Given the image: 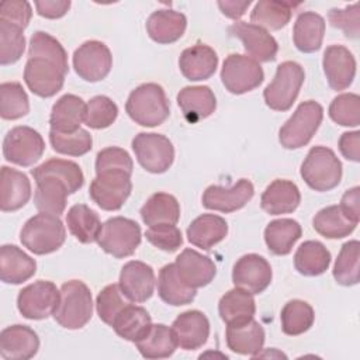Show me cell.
I'll list each match as a JSON object with an SVG mask.
<instances>
[{
    "mask_svg": "<svg viewBox=\"0 0 360 360\" xmlns=\"http://www.w3.org/2000/svg\"><path fill=\"white\" fill-rule=\"evenodd\" d=\"M125 111L142 127H158L169 118L170 104L160 84L143 83L129 93Z\"/></svg>",
    "mask_w": 360,
    "mask_h": 360,
    "instance_id": "obj_1",
    "label": "cell"
},
{
    "mask_svg": "<svg viewBox=\"0 0 360 360\" xmlns=\"http://www.w3.org/2000/svg\"><path fill=\"white\" fill-rule=\"evenodd\" d=\"M93 315V298L90 288L80 280H70L62 284L58 307L53 319L66 329L83 328Z\"/></svg>",
    "mask_w": 360,
    "mask_h": 360,
    "instance_id": "obj_2",
    "label": "cell"
},
{
    "mask_svg": "<svg viewBox=\"0 0 360 360\" xmlns=\"http://www.w3.org/2000/svg\"><path fill=\"white\" fill-rule=\"evenodd\" d=\"M66 239V229L58 215L39 212L31 217L20 232V240L34 255L56 252Z\"/></svg>",
    "mask_w": 360,
    "mask_h": 360,
    "instance_id": "obj_3",
    "label": "cell"
},
{
    "mask_svg": "<svg viewBox=\"0 0 360 360\" xmlns=\"http://www.w3.org/2000/svg\"><path fill=\"white\" fill-rule=\"evenodd\" d=\"M307 186L315 191H329L342 180V163L326 146H312L300 169Z\"/></svg>",
    "mask_w": 360,
    "mask_h": 360,
    "instance_id": "obj_4",
    "label": "cell"
},
{
    "mask_svg": "<svg viewBox=\"0 0 360 360\" xmlns=\"http://www.w3.org/2000/svg\"><path fill=\"white\" fill-rule=\"evenodd\" d=\"M323 118V108L314 100L298 104L294 114L278 131V142L285 149H298L309 143Z\"/></svg>",
    "mask_w": 360,
    "mask_h": 360,
    "instance_id": "obj_5",
    "label": "cell"
},
{
    "mask_svg": "<svg viewBox=\"0 0 360 360\" xmlns=\"http://www.w3.org/2000/svg\"><path fill=\"white\" fill-rule=\"evenodd\" d=\"M305 79L304 68L294 62L285 60L276 69V75L263 91L264 103L274 111H287L295 103Z\"/></svg>",
    "mask_w": 360,
    "mask_h": 360,
    "instance_id": "obj_6",
    "label": "cell"
},
{
    "mask_svg": "<svg viewBox=\"0 0 360 360\" xmlns=\"http://www.w3.org/2000/svg\"><path fill=\"white\" fill-rule=\"evenodd\" d=\"M141 226L134 219L112 217L103 224L97 243L105 253L117 259H124L135 253L141 245Z\"/></svg>",
    "mask_w": 360,
    "mask_h": 360,
    "instance_id": "obj_7",
    "label": "cell"
},
{
    "mask_svg": "<svg viewBox=\"0 0 360 360\" xmlns=\"http://www.w3.org/2000/svg\"><path fill=\"white\" fill-rule=\"evenodd\" d=\"M132 150L138 163L149 173L160 174L169 170L174 160L172 141L155 132H141L132 139Z\"/></svg>",
    "mask_w": 360,
    "mask_h": 360,
    "instance_id": "obj_8",
    "label": "cell"
},
{
    "mask_svg": "<svg viewBox=\"0 0 360 360\" xmlns=\"http://www.w3.org/2000/svg\"><path fill=\"white\" fill-rule=\"evenodd\" d=\"M45 150L42 135L31 127L11 128L3 141V156L7 162L27 167L38 162Z\"/></svg>",
    "mask_w": 360,
    "mask_h": 360,
    "instance_id": "obj_9",
    "label": "cell"
},
{
    "mask_svg": "<svg viewBox=\"0 0 360 360\" xmlns=\"http://www.w3.org/2000/svg\"><path fill=\"white\" fill-rule=\"evenodd\" d=\"M264 72L259 62L240 53H231L225 58L221 69V80L232 94H245L262 84Z\"/></svg>",
    "mask_w": 360,
    "mask_h": 360,
    "instance_id": "obj_10",
    "label": "cell"
},
{
    "mask_svg": "<svg viewBox=\"0 0 360 360\" xmlns=\"http://www.w3.org/2000/svg\"><path fill=\"white\" fill-rule=\"evenodd\" d=\"M60 297V290L52 281L38 280L24 287L17 297L20 314L32 321L46 319L53 315Z\"/></svg>",
    "mask_w": 360,
    "mask_h": 360,
    "instance_id": "obj_11",
    "label": "cell"
},
{
    "mask_svg": "<svg viewBox=\"0 0 360 360\" xmlns=\"http://www.w3.org/2000/svg\"><path fill=\"white\" fill-rule=\"evenodd\" d=\"M132 191L131 174L125 172H105L91 181L90 198L104 211L120 210Z\"/></svg>",
    "mask_w": 360,
    "mask_h": 360,
    "instance_id": "obj_12",
    "label": "cell"
},
{
    "mask_svg": "<svg viewBox=\"0 0 360 360\" xmlns=\"http://www.w3.org/2000/svg\"><path fill=\"white\" fill-rule=\"evenodd\" d=\"M73 68L80 79L90 83L100 82L112 68L111 52L104 42L86 41L73 53Z\"/></svg>",
    "mask_w": 360,
    "mask_h": 360,
    "instance_id": "obj_13",
    "label": "cell"
},
{
    "mask_svg": "<svg viewBox=\"0 0 360 360\" xmlns=\"http://www.w3.org/2000/svg\"><path fill=\"white\" fill-rule=\"evenodd\" d=\"M66 72L58 65L42 58H28L24 68V82L38 97L48 98L59 93L65 83Z\"/></svg>",
    "mask_w": 360,
    "mask_h": 360,
    "instance_id": "obj_14",
    "label": "cell"
},
{
    "mask_svg": "<svg viewBox=\"0 0 360 360\" xmlns=\"http://www.w3.org/2000/svg\"><path fill=\"white\" fill-rule=\"evenodd\" d=\"M228 32L240 39L246 52V56L256 62H271L278 52V44L274 37L264 28L246 21H236Z\"/></svg>",
    "mask_w": 360,
    "mask_h": 360,
    "instance_id": "obj_15",
    "label": "cell"
},
{
    "mask_svg": "<svg viewBox=\"0 0 360 360\" xmlns=\"http://www.w3.org/2000/svg\"><path fill=\"white\" fill-rule=\"evenodd\" d=\"M273 271L270 263L260 255L248 253L236 260L232 269L235 287L243 288L250 294L263 292L271 283Z\"/></svg>",
    "mask_w": 360,
    "mask_h": 360,
    "instance_id": "obj_16",
    "label": "cell"
},
{
    "mask_svg": "<svg viewBox=\"0 0 360 360\" xmlns=\"http://www.w3.org/2000/svg\"><path fill=\"white\" fill-rule=\"evenodd\" d=\"M255 187L250 180L240 179L232 187L210 186L205 188L201 202L207 210L233 212L243 208L253 197Z\"/></svg>",
    "mask_w": 360,
    "mask_h": 360,
    "instance_id": "obj_17",
    "label": "cell"
},
{
    "mask_svg": "<svg viewBox=\"0 0 360 360\" xmlns=\"http://www.w3.org/2000/svg\"><path fill=\"white\" fill-rule=\"evenodd\" d=\"M153 269L139 260L125 263L120 273V288L131 302H145L155 291Z\"/></svg>",
    "mask_w": 360,
    "mask_h": 360,
    "instance_id": "obj_18",
    "label": "cell"
},
{
    "mask_svg": "<svg viewBox=\"0 0 360 360\" xmlns=\"http://www.w3.org/2000/svg\"><path fill=\"white\" fill-rule=\"evenodd\" d=\"M323 73L332 90L347 89L356 76V59L343 45H330L325 49L322 58Z\"/></svg>",
    "mask_w": 360,
    "mask_h": 360,
    "instance_id": "obj_19",
    "label": "cell"
},
{
    "mask_svg": "<svg viewBox=\"0 0 360 360\" xmlns=\"http://www.w3.org/2000/svg\"><path fill=\"white\" fill-rule=\"evenodd\" d=\"M177 346L183 350H195L207 343L210 336V321L204 312L190 309L181 312L172 325Z\"/></svg>",
    "mask_w": 360,
    "mask_h": 360,
    "instance_id": "obj_20",
    "label": "cell"
},
{
    "mask_svg": "<svg viewBox=\"0 0 360 360\" xmlns=\"http://www.w3.org/2000/svg\"><path fill=\"white\" fill-rule=\"evenodd\" d=\"M39 338L27 325H11L0 333V354L6 360H28L38 353Z\"/></svg>",
    "mask_w": 360,
    "mask_h": 360,
    "instance_id": "obj_21",
    "label": "cell"
},
{
    "mask_svg": "<svg viewBox=\"0 0 360 360\" xmlns=\"http://www.w3.org/2000/svg\"><path fill=\"white\" fill-rule=\"evenodd\" d=\"M217 66V52L211 46L200 42L190 48H186L179 58L180 72L190 82L210 79L215 73Z\"/></svg>",
    "mask_w": 360,
    "mask_h": 360,
    "instance_id": "obj_22",
    "label": "cell"
},
{
    "mask_svg": "<svg viewBox=\"0 0 360 360\" xmlns=\"http://www.w3.org/2000/svg\"><path fill=\"white\" fill-rule=\"evenodd\" d=\"M225 338L228 347L233 353L256 357L263 349L266 335L263 326L250 318L243 322L226 325Z\"/></svg>",
    "mask_w": 360,
    "mask_h": 360,
    "instance_id": "obj_23",
    "label": "cell"
},
{
    "mask_svg": "<svg viewBox=\"0 0 360 360\" xmlns=\"http://www.w3.org/2000/svg\"><path fill=\"white\" fill-rule=\"evenodd\" d=\"M174 264L184 283L195 290L208 285L217 274L214 262L194 249H184L176 257Z\"/></svg>",
    "mask_w": 360,
    "mask_h": 360,
    "instance_id": "obj_24",
    "label": "cell"
},
{
    "mask_svg": "<svg viewBox=\"0 0 360 360\" xmlns=\"http://www.w3.org/2000/svg\"><path fill=\"white\" fill-rule=\"evenodd\" d=\"M31 197L28 177L15 169L1 166L0 173V208L3 212H13L22 208Z\"/></svg>",
    "mask_w": 360,
    "mask_h": 360,
    "instance_id": "obj_25",
    "label": "cell"
},
{
    "mask_svg": "<svg viewBox=\"0 0 360 360\" xmlns=\"http://www.w3.org/2000/svg\"><path fill=\"white\" fill-rule=\"evenodd\" d=\"M301 193L295 183L277 179L270 183L260 197V207L270 215L290 214L298 208Z\"/></svg>",
    "mask_w": 360,
    "mask_h": 360,
    "instance_id": "obj_26",
    "label": "cell"
},
{
    "mask_svg": "<svg viewBox=\"0 0 360 360\" xmlns=\"http://www.w3.org/2000/svg\"><path fill=\"white\" fill-rule=\"evenodd\" d=\"M187 18L183 13L162 8L153 11L146 21V31L152 41L158 44H173L180 39L186 31Z\"/></svg>",
    "mask_w": 360,
    "mask_h": 360,
    "instance_id": "obj_27",
    "label": "cell"
},
{
    "mask_svg": "<svg viewBox=\"0 0 360 360\" xmlns=\"http://www.w3.org/2000/svg\"><path fill=\"white\" fill-rule=\"evenodd\" d=\"M37 271L35 260L15 245L0 248V278L6 284H21Z\"/></svg>",
    "mask_w": 360,
    "mask_h": 360,
    "instance_id": "obj_28",
    "label": "cell"
},
{
    "mask_svg": "<svg viewBox=\"0 0 360 360\" xmlns=\"http://www.w3.org/2000/svg\"><path fill=\"white\" fill-rule=\"evenodd\" d=\"M177 104L188 122H198L215 111L217 98L208 86H187L179 91Z\"/></svg>",
    "mask_w": 360,
    "mask_h": 360,
    "instance_id": "obj_29",
    "label": "cell"
},
{
    "mask_svg": "<svg viewBox=\"0 0 360 360\" xmlns=\"http://www.w3.org/2000/svg\"><path fill=\"white\" fill-rule=\"evenodd\" d=\"M84 101L79 96L65 94L52 105L49 115L51 129L62 134L76 132L84 121Z\"/></svg>",
    "mask_w": 360,
    "mask_h": 360,
    "instance_id": "obj_30",
    "label": "cell"
},
{
    "mask_svg": "<svg viewBox=\"0 0 360 360\" xmlns=\"http://www.w3.org/2000/svg\"><path fill=\"white\" fill-rule=\"evenodd\" d=\"M325 35V20L315 11L300 13L292 28V41L298 51L312 53L319 51Z\"/></svg>",
    "mask_w": 360,
    "mask_h": 360,
    "instance_id": "obj_31",
    "label": "cell"
},
{
    "mask_svg": "<svg viewBox=\"0 0 360 360\" xmlns=\"http://www.w3.org/2000/svg\"><path fill=\"white\" fill-rule=\"evenodd\" d=\"M228 235L226 221L215 214H202L197 217L187 228V239L191 245L210 250Z\"/></svg>",
    "mask_w": 360,
    "mask_h": 360,
    "instance_id": "obj_32",
    "label": "cell"
},
{
    "mask_svg": "<svg viewBox=\"0 0 360 360\" xmlns=\"http://www.w3.org/2000/svg\"><path fill=\"white\" fill-rule=\"evenodd\" d=\"M158 294L163 302L173 307H180L194 301L197 290L184 283L174 263H169L159 271Z\"/></svg>",
    "mask_w": 360,
    "mask_h": 360,
    "instance_id": "obj_33",
    "label": "cell"
},
{
    "mask_svg": "<svg viewBox=\"0 0 360 360\" xmlns=\"http://www.w3.org/2000/svg\"><path fill=\"white\" fill-rule=\"evenodd\" d=\"M34 204L39 212L60 215L66 208V198L70 194L69 187L59 179L45 176L35 180Z\"/></svg>",
    "mask_w": 360,
    "mask_h": 360,
    "instance_id": "obj_34",
    "label": "cell"
},
{
    "mask_svg": "<svg viewBox=\"0 0 360 360\" xmlns=\"http://www.w3.org/2000/svg\"><path fill=\"white\" fill-rule=\"evenodd\" d=\"M141 218L149 228L159 225H176L180 219V204L167 193H155L141 208Z\"/></svg>",
    "mask_w": 360,
    "mask_h": 360,
    "instance_id": "obj_35",
    "label": "cell"
},
{
    "mask_svg": "<svg viewBox=\"0 0 360 360\" xmlns=\"http://www.w3.org/2000/svg\"><path fill=\"white\" fill-rule=\"evenodd\" d=\"M302 229L298 221L280 218L267 224L264 229V242L269 250L277 256H285L301 238Z\"/></svg>",
    "mask_w": 360,
    "mask_h": 360,
    "instance_id": "obj_36",
    "label": "cell"
},
{
    "mask_svg": "<svg viewBox=\"0 0 360 360\" xmlns=\"http://www.w3.org/2000/svg\"><path fill=\"white\" fill-rule=\"evenodd\" d=\"M135 345L145 359L170 357L177 349V342L172 328L163 323L150 325L146 333L139 338Z\"/></svg>",
    "mask_w": 360,
    "mask_h": 360,
    "instance_id": "obj_37",
    "label": "cell"
},
{
    "mask_svg": "<svg viewBox=\"0 0 360 360\" xmlns=\"http://www.w3.org/2000/svg\"><path fill=\"white\" fill-rule=\"evenodd\" d=\"M218 312L221 319L226 325L243 322L253 318L256 312V302L253 294L239 287L226 291L218 302Z\"/></svg>",
    "mask_w": 360,
    "mask_h": 360,
    "instance_id": "obj_38",
    "label": "cell"
},
{
    "mask_svg": "<svg viewBox=\"0 0 360 360\" xmlns=\"http://www.w3.org/2000/svg\"><path fill=\"white\" fill-rule=\"evenodd\" d=\"M330 252L318 240H307L298 246L294 255L295 270L308 277L323 274L330 264Z\"/></svg>",
    "mask_w": 360,
    "mask_h": 360,
    "instance_id": "obj_39",
    "label": "cell"
},
{
    "mask_svg": "<svg viewBox=\"0 0 360 360\" xmlns=\"http://www.w3.org/2000/svg\"><path fill=\"white\" fill-rule=\"evenodd\" d=\"M359 222L350 219L339 205H329L318 211L312 219L314 229L323 238L342 239L349 236Z\"/></svg>",
    "mask_w": 360,
    "mask_h": 360,
    "instance_id": "obj_40",
    "label": "cell"
},
{
    "mask_svg": "<svg viewBox=\"0 0 360 360\" xmlns=\"http://www.w3.org/2000/svg\"><path fill=\"white\" fill-rule=\"evenodd\" d=\"M66 224L70 233L82 243L97 242L103 226L98 214L86 204L72 205L66 214Z\"/></svg>",
    "mask_w": 360,
    "mask_h": 360,
    "instance_id": "obj_41",
    "label": "cell"
},
{
    "mask_svg": "<svg viewBox=\"0 0 360 360\" xmlns=\"http://www.w3.org/2000/svg\"><path fill=\"white\" fill-rule=\"evenodd\" d=\"M150 325L152 319L145 308L128 304L115 316L111 328L120 338L135 343L139 338H142L146 333Z\"/></svg>",
    "mask_w": 360,
    "mask_h": 360,
    "instance_id": "obj_42",
    "label": "cell"
},
{
    "mask_svg": "<svg viewBox=\"0 0 360 360\" xmlns=\"http://www.w3.org/2000/svg\"><path fill=\"white\" fill-rule=\"evenodd\" d=\"M297 4L287 1H276V0H262L257 1L252 10L250 21L255 25L267 30H281L284 28L291 18L292 8Z\"/></svg>",
    "mask_w": 360,
    "mask_h": 360,
    "instance_id": "obj_43",
    "label": "cell"
},
{
    "mask_svg": "<svg viewBox=\"0 0 360 360\" xmlns=\"http://www.w3.org/2000/svg\"><path fill=\"white\" fill-rule=\"evenodd\" d=\"M31 174L34 180H38L45 176H52L59 180H62L68 187L70 194L76 193L79 188L84 184V174L80 169V166L72 160L65 159H49L44 162L42 165L34 167L31 170Z\"/></svg>",
    "mask_w": 360,
    "mask_h": 360,
    "instance_id": "obj_44",
    "label": "cell"
},
{
    "mask_svg": "<svg viewBox=\"0 0 360 360\" xmlns=\"http://www.w3.org/2000/svg\"><path fill=\"white\" fill-rule=\"evenodd\" d=\"M281 330L288 336H298L307 332L315 321L314 308L302 300L288 301L280 314Z\"/></svg>",
    "mask_w": 360,
    "mask_h": 360,
    "instance_id": "obj_45",
    "label": "cell"
},
{
    "mask_svg": "<svg viewBox=\"0 0 360 360\" xmlns=\"http://www.w3.org/2000/svg\"><path fill=\"white\" fill-rule=\"evenodd\" d=\"M359 259H360L359 240L353 239L343 243L333 266V277L338 284L349 287L359 283L360 280Z\"/></svg>",
    "mask_w": 360,
    "mask_h": 360,
    "instance_id": "obj_46",
    "label": "cell"
},
{
    "mask_svg": "<svg viewBox=\"0 0 360 360\" xmlns=\"http://www.w3.org/2000/svg\"><path fill=\"white\" fill-rule=\"evenodd\" d=\"M30 112V100L18 82L0 84V115L3 120H18Z\"/></svg>",
    "mask_w": 360,
    "mask_h": 360,
    "instance_id": "obj_47",
    "label": "cell"
},
{
    "mask_svg": "<svg viewBox=\"0 0 360 360\" xmlns=\"http://www.w3.org/2000/svg\"><path fill=\"white\" fill-rule=\"evenodd\" d=\"M28 58H42L58 65L63 72H69L68 53L60 42L44 31H37L30 39Z\"/></svg>",
    "mask_w": 360,
    "mask_h": 360,
    "instance_id": "obj_48",
    "label": "cell"
},
{
    "mask_svg": "<svg viewBox=\"0 0 360 360\" xmlns=\"http://www.w3.org/2000/svg\"><path fill=\"white\" fill-rule=\"evenodd\" d=\"M49 142L55 152L68 156H82L93 148V138L90 132L83 128L72 134H62L51 129Z\"/></svg>",
    "mask_w": 360,
    "mask_h": 360,
    "instance_id": "obj_49",
    "label": "cell"
},
{
    "mask_svg": "<svg viewBox=\"0 0 360 360\" xmlns=\"http://www.w3.org/2000/svg\"><path fill=\"white\" fill-rule=\"evenodd\" d=\"M24 30L0 20V65L15 63L24 53L25 38Z\"/></svg>",
    "mask_w": 360,
    "mask_h": 360,
    "instance_id": "obj_50",
    "label": "cell"
},
{
    "mask_svg": "<svg viewBox=\"0 0 360 360\" xmlns=\"http://www.w3.org/2000/svg\"><path fill=\"white\" fill-rule=\"evenodd\" d=\"M118 117L117 104L107 96H94L86 104L84 124L93 129L108 128Z\"/></svg>",
    "mask_w": 360,
    "mask_h": 360,
    "instance_id": "obj_51",
    "label": "cell"
},
{
    "mask_svg": "<svg viewBox=\"0 0 360 360\" xmlns=\"http://www.w3.org/2000/svg\"><path fill=\"white\" fill-rule=\"evenodd\" d=\"M131 304L129 300L124 295L118 284H108L105 285L97 295L96 300V309L98 318L107 323L112 325L115 316L128 305Z\"/></svg>",
    "mask_w": 360,
    "mask_h": 360,
    "instance_id": "obj_52",
    "label": "cell"
},
{
    "mask_svg": "<svg viewBox=\"0 0 360 360\" xmlns=\"http://www.w3.org/2000/svg\"><path fill=\"white\" fill-rule=\"evenodd\" d=\"M329 117L342 127H357L360 124V97L356 93L339 94L329 105Z\"/></svg>",
    "mask_w": 360,
    "mask_h": 360,
    "instance_id": "obj_53",
    "label": "cell"
},
{
    "mask_svg": "<svg viewBox=\"0 0 360 360\" xmlns=\"http://www.w3.org/2000/svg\"><path fill=\"white\" fill-rule=\"evenodd\" d=\"M134 162L129 153L118 146H108L96 156V174L105 172H125L132 174Z\"/></svg>",
    "mask_w": 360,
    "mask_h": 360,
    "instance_id": "obj_54",
    "label": "cell"
},
{
    "mask_svg": "<svg viewBox=\"0 0 360 360\" xmlns=\"http://www.w3.org/2000/svg\"><path fill=\"white\" fill-rule=\"evenodd\" d=\"M328 20L332 27L339 28L347 38L357 39L360 34V11L359 3L345 8H332L328 13Z\"/></svg>",
    "mask_w": 360,
    "mask_h": 360,
    "instance_id": "obj_55",
    "label": "cell"
},
{
    "mask_svg": "<svg viewBox=\"0 0 360 360\" xmlns=\"http://www.w3.org/2000/svg\"><path fill=\"white\" fill-rule=\"evenodd\" d=\"M146 239L163 252H176L183 245L181 231L176 225H159L148 228L145 232Z\"/></svg>",
    "mask_w": 360,
    "mask_h": 360,
    "instance_id": "obj_56",
    "label": "cell"
},
{
    "mask_svg": "<svg viewBox=\"0 0 360 360\" xmlns=\"http://www.w3.org/2000/svg\"><path fill=\"white\" fill-rule=\"evenodd\" d=\"M32 17V8L28 1L8 0L0 4V20L10 22L21 30L27 28Z\"/></svg>",
    "mask_w": 360,
    "mask_h": 360,
    "instance_id": "obj_57",
    "label": "cell"
},
{
    "mask_svg": "<svg viewBox=\"0 0 360 360\" xmlns=\"http://www.w3.org/2000/svg\"><path fill=\"white\" fill-rule=\"evenodd\" d=\"M34 4L37 8V13L41 17H45L49 20L63 17L70 8L69 0H44V1H35Z\"/></svg>",
    "mask_w": 360,
    "mask_h": 360,
    "instance_id": "obj_58",
    "label": "cell"
},
{
    "mask_svg": "<svg viewBox=\"0 0 360 360\" xmlns=\"http://www.w3.org/2000/svg\"><path fill=\"white\" fill-rule=\"evenodd\" d=\"M339 150L347 160H360V132H343L339 138Z\"/></svg>",
    "mask_w": 360,
    "mask_h": 360,
    "instance_id": "obj_59",
    "label": "cell"
},
{
    "mask_svg": "<svg viewBox=\"0 0 360 360\" xmlns=\"http://www.w3.org/2000/svg\"><path fill=\"white\" fill-rule=\"evenodd\" d=\"M359 204H360V188L356 186L346 190V193L342 195L339 207L350 219L359 222V218H360Z\"/></svg>",
    "mask_w": 360,
    "mask_h": 360,
    "instance_id": "obj_60",
    "label": "cell"
},
{
    "mask_svg": "<svg viewBox=\"0 0 360 360\" xmlns=\"http://www.w3.org/2000/svg\"><path fill=\"white\" fill-rule=\"evenodd\" d=\"M249 6H250L249 0L248 1H218V7L222 11V14L232 20L240 18L246 13Z\"/></svg>",
    "mask_w": 360,
    "mask_h": 360,
    "instance_id": "obj_61",
    "label": "cell"
}]
</instances>
